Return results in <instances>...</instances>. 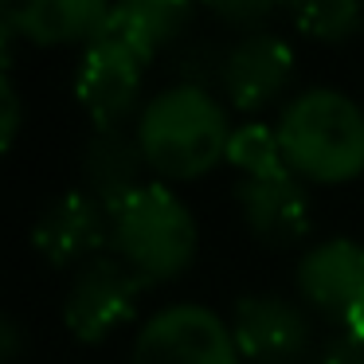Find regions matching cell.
<instances>
[{
  "mask_svg": "<svg viewBox=\"0 0 364 364\" xmlns=\"http://www.w3.org/2000/svg\"><path fill=\"white\" fill-rule=\"evenodd\" d=\"M134 134L157 181H200L228 161L235 126L215 90L173 82L145 102Z\"/></svg>",
  "mask_w": 364,
  "mask_h": 364,
  "instance_id": "6da1fadb",
  "label": "cell"
},
{
  "mask_svg": "<svg viewBox=\"0 0 364 364\" xmlns=\"http://www.w3.org/2000/svg\"><path fill=\"white\" fill-rule=\"evenodd\" d=\"M282 157L306 184H345L364 173V106L337 87H306L274 122Z\"/></svg>",
  "mask_w": 364,
  "mask_h": 364,
  "instance_id": "7a4b0ae2",
  "label": "cell"
},
{
  "mask_svg": "<svg viewBox=\"0 0 364 364\" xmlns=\"http://www.w3.org/2000/svg\"><path fill=\"white\" fill-rule=\"evenodd\" d=\"M196 215L161 181L141 184L134 196L110 208V255L126 262L149 290L176 282L196 262Z\"/></svg>",
  "mask_w": 364,
  "mask_h": 364,
  "instance_id": "3957f363",
  "label": "cell"
},
{
  "mask_svg": "<svg viewBox=\"0 0 364 364\" xmlns=\"http://www.w3.org/2000/svg\"><path fill=\"white\" fill-rule=\"evenodd\" d=\"M129 364H243L228 317L200 301H173L137 329Z\"/></svg>",
  "mask_w": 364,
  "mask_h": 364,
  "instance_id": "277c9868",
  "label": "cell"
},
{
  "mask_svg": "<svg viewBox=\"0 0 364 364\" xmlns=\"http://www.w3.org/2000/svg\"><path fill=\"white\" fill-rule=\"evenodd\" d=\"M149 286L134 274L122 259L98 255L75 270L63 294V325L82 345H102L106 337L137 317V301Z\"/></svg>",
  "mask_w": 364,
  "mask_h": 364,
  "instance_id": "5b68a950",
  "label": "cell"
},
{
  "mask_svg": "<svg viewBox=\"0 0 364 364\" xmlns=\"http://www.w3.org/2000/svg\"><path fill=\"white\" fill-rule=\"evenodd\" d=\"M231 337L243 364H306L314 353V317L282 294H243L231 306Z\"/></svg>",
  "mask_w": 364,
  "mask_h": 364,
  "instance_id": "8992f818",
  "label": "cell"
},
{
  "mask_svg": "<svg viewBox=\"0 0 364 364\" xmlns=\"http://www.w3.org/2000/svg\"><path fill=\"white\" fill-rule=\"evenodd\" d=\"M145 59L118 40H98L82 51L75 67V98L95 129H126L129 118H141Z\"/></svg>",
  "mask_w": 364,
  "mask_h": 364,
  "instance_id": "52a82bcc",
  "label": "cell"
},
{
  "mask_svg": "<svg viewBox=\"0 0 364 364\" xmlns=\"http://www.w3.org/2000/svg\"><path fill=\"white\" fill-rule=\"evenodd\" d=\"M294 286L309 314L348 329L356 317H364V243L321 239L306 247L294 267Z\"/></svg>",
  "mask_w": 364,
  "mask_h": 364,
  "instance_id": "ba28073f",
  "label": "cell"
},
{
  "mask_svg": "<svg viewBox=\"0 0 364 364\" xmlns=\"http://www.w3.org/2000/svg\"><path fill=\"white\" fill-rule=\"evenodd\" d=\"M231 196L251 239L270 251H290L314 228V200L290 165L262 176H239Z\"/></svg>",
  "mask_w": 364,
  "mask_h": 364,
  "instance_id": "9c48e42d",
  "label": "cell"
},
{
  "mask_svg": "<svg viewBox=\"0 0 364 364\" xmlns=\"http://www.w3.org/2000/svg\"><path fill=\"white\" fill-rule=\"evenodd\" d=\"M32 247L55 270H79L110 251V212L90 192L71 188L43 204L32 223Z\"/></svg>",
  "mask_w": 364,
  "mask_h": 364,
  "instance_id": "30bf717a",
  "label": "cell"
},
{
  "mask_svg": "<svg viewBox=\"0 0 364 364\" xmlns=\"http://www.w3.org/2000/svg\"><path fill=\"white\" fill-rule=\"evenodd\" d=\"M290 82H294V48L282 36L255 32L228 43L220 90L231 110L262 114L290 90Z\"/></svg>",
  "mask_w": 364,
  "mask_h": 364,
  "instance_id": "8fae6325",
  "label": "cell"
},
{
  "mask_svg": "<svg viewBox=\"0 0 364 364\" xmlns=\"http://www.w3.org/2000/svg\"><path fill=\"white\" fill-rule=\"evenodd\" d=\"M0 16H9L20 40L36 48H95L110 32L114 4L106 0H24V4H0Z\"/></svg>",
  "mask_w": 364,
  "mask_h": 364,
  "instance_id": "7c38bea8",
  "label": "cell"
},
{
  "mask_svg": "<svg viewBox=\"0 0 364 364\" xmlns=\"http://www.w3.org/2000/svg\"><path fill=\"white\" fill-rule=\"evenodd\" d=\"M145 173H149V165H145V153L129 126L90 129L87 134L79 153V181H82V192H90L106 212L118 208L126 196H134L141 184H149Z\"/></svg>",
  "mask_w": 364,
  "mask_h": 364,
  "instance_id": "4fadbf2b",
  "label": "cell"
},
{
  "mask_svg": "<svg viewBox=\"0 0 364 364\" xmlns=\"http://www.w3.org/2000/svg\"><path fill=\"white\" fill-rule=\"evenodd\" d=\"M196 20L192 4H173V0H129V4H114L110 16V40L126 43L134 55H141L149 63L157 51H165L168 43L184 40Z\"/></svg>",
  "mask_w": 364,
  "mask_h": 364,
  "instance_id": "5bb4252c",
  "label": "cell"
},
{
  "mask_svg": "<svg viewBox=\"0 0 364 364\" xmlns=\"http://www.w3.org/2000/svg\"><path fill=\"white\" fill-rule=\"evenodd\" d=\"M286 20L314 43H345L360 32L364 9L356 0H306V4H290Z\"/></svg>",
  "mask_w": 364,
  "mask_h": 364,
  "instance_id": "9a60e30c",
  "label": "cell"
},
{
  "mask_svg": "<svg viewBox=\"0 0 364 364\" xmlns=\"http://www.w3.org/2000/svg\"><path fill=\"white\" fill-rule=\"evenodd\" d=\"M228 165L239 176H262V173H274V168H286L274 126H262V122L235 126L231 145H228Z\"/></svg>",
  "mask_w": 364,
  "mask_h": 364,
  "instance_id": "2e32d148",
  "label": "cell"
},
{
  "mask_svg": "<svg viewBox=\"0 0 364 364\" xmlns=\"http://www.w3.org/2000/svg\"><path fill=\"white\" fill-rule=\"evenodd\" d=\"M223 55L228 48L212 40H188L173 55V75L181 87H200V90H220L223 79Z\"/></svg>",
  "mask_w": 364,
  "mask_h": 364,
  "instance_id": "e0dca14e",
  "label": "cell"
},
{
  "mask_svg": "<svg viewBox=\"0 0 364 364\" xmlns=\"http://www.w3.org/2000/svg\"><path fill=\"white\" fill-rule=\"evenodd\" d=\"M215 20H220L223 28H231V32L239 36H255V32H267V24L274 16H286V9H278V4H267V0H239V4H212Z\"/></svg>",
  "mask_w": 364,
  "mask_h": 364,
  "instance_id": "ac0fdd59",
  "label": "cell"
},
{
  "mask_svg": "<svg viewBox=\"0 0 364 364\" xmlns=\"http://www.w3.org/2000/svg\"><path fill=\"white\" fill-rule=\"evenodd\" d=\"M314 364H364V337H356L348 329H333L317 345Z\"/></svg>",
  "mask_w": 364,
  "mask_h": 364,
  "instance_id": "d6986e66",
  "label": "cell"
},
{
  "mask_svg": "<svg viewBox=\"0 0 364 364\" xmlns=\"http://www.w3.org/2000/svg\"><path fill=\"white\" fill-rule=\"evenodd\" d=\"M20 90L12 82V71H0V149L9 153L20 134Z\"/></svg>",
  "mask_w": 364,
  "mask_h": 364,
  "instance_id": "ffe728a7",
  "label": "cell"
},
{
  "mask_svg": "<svg viewBox=\"0 0 364 364\" xmlns=\"http://www.w3.org/2000/svg\"><path fill=\"white\" fill-rule=\"evenodd\" d=\"M24 348H28V337L20 329V321L16 317H4L0 321V364H16L24 356Z\"/></svg>",
  "mask_w": 364,
  "mask_h": 364,
  "instance_id": "44dd1931",
  "label": "cell"
}]
</instances>
